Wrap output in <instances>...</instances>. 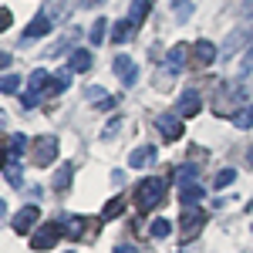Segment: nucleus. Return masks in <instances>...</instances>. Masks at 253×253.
<instances>
[{
  "instance_id": "nucleus-1",
  "label": "nucleus",
  "mask_w": 253,
  "mask_h": 253,
  "mask_svg": "<svg viewBox=\"0 0 253 253\" xmlns=\"http://www.w3.org/2000/svg\"><path fill=\"white\" fill-rule=\"evenodd\" d=\"M166 179L162 175H149V179H142L138 182V189H135V206H138V213H152L159 203L166 199Z\"/></svg>"
},
{
  "instance_id": "nucleus-2",
  "label": "nucleus",
  "mask_w": 253,
  "mask_h": 253,
  "mask_svg": "<svg viewBox=\"0 0 253 253\" xmlns=\"http://www.w3.org/2000/svg\"><path fill=\"white\" fill-rule=\"evenodd\" d=\"M54 159H58V138L54 135H38L31 142V162H34V166L44 169V166H51Z\"/></svg>"
},
{
  "instance_id": "nucleus-3",
  "label": "nucleus",
  "mask_w": 253,
  "mask_h": 253,
  "mask_svg": "<svg viewBox=\"0 0 253 253\" xmlns=\"http://www.w3.org/2000/svg\"><path fill=\"white\" fill-rule=\"evenodd\" d=\"M64 236L58 223H41L38 230L31 233V250H51V247H58V240Z\"/></svg>"
},
{
  "instance_id": "nucleus-4",
  "label": "nucleus",
  "mask_w": 253,
  "mask_h": 253,
  "mask_svg": "<svg viewBox=\"0 0 253 253\" xmlns=\"http://www.w3.org/2000/svg\"><path fill=\"white\" fill-rule=\"evenodd\" d=\"M203 226H206V213H203L199 206H189V210L182 213V219H179V236H182V240H193Z\"/></svg>"
},
{
  "instance_id": "nucleus-5",
  "label": "nucleus",
  "mask_w": 253,
  "mask_h": 253,
  "mask_svg": "<svg viewBox=\"0 0 253 253\" xmlns=\"http://www.w3.org/2000/svg\"><path fill=\"white\" fill-rule=\"evenodd\" d=\"M51 10H54V7H44L38 17L24 27V38H20V44H31V41H38V38H44V34H51Z\"/></svg>"
},
{
  "instance_id": "nucleus-6",
  "label": "nucleus",
  "mask_w": 253,
  "mask_h": 253,
  "mask_svg": "<svg viewBox=\"0 0 253 253\" xmlns=\"http://www.w3.org/2000/svg\"><path fill=\"white\" fill-rule=\"evenodd\" d=\"M216 58H219V47H216L213 41L199 38V41L193 44V61H189V64H193V68H210Z\"/></svg>"
},
{
  "instance_id": "nucleus-7",
  "label": "nucleus",
  "mask_w": 253,
  "mask_h": 253,
  "mask_svg": "<svg viewBox=\"0 0 253 253\" xmlns=\"http://www.w3.org/2000/svg\"><path fill=\"white\" fill-rule=\"evenodd\" d=\"M38 223H41V210L38 206H24L17 216H14V233H20V236H27V233H34L38 230Z\"/></svg>"
},
{
  "instance_id": "nucleus-8",
  "label": "nucleus",
  "mask_w": 253,
  "mask_h": 253,
  "mask_svg": "<svg viewBox=\"0 0 253 253\" xmlns=\"http://www.w3.org/2000/svg\"><path fill=\"white\" fill-rule=\"evenodd\" d=\"M189 61H193V47L189 44H175L172 51L166 54V68H169V75H179Z\"/></svg>"
},
{
  "instance_id": "nucleus-9",
  "label": "nucleus",
  "mask_w": 253,
  "mask_h": 253,
  "mask_svg": "<svg viewBox=\"0 0 253 253\" xmlns=\"http://www.w3.org/2000/svg\"><path fill=\"white\" fill-rule=\"evenodd\" d=\"M156 128L166 142H179V138H182V118L179 115H162L156 122Z\"/></svg>"
},
{
  "instance_id": "nucleus-10",
  "label": "nucleus",
  "mask_w": 253,
  "mask_h": 253,
  "mask_svg": "<svg viewBox=\"0 0 253 253\" xmlns=\"http://www.w3.org/2000/svg\"><path fill=\"white\" fill-rule=\"evenodd\" d=\"M199 112H203V98H199V91H186V95L179 98V108H175L179 118H196Z\"/></svg>"
},
{
  "instance_id": "nucleus-11",
  "label": "nucleus",
  "mask_w": 253,
  "mask_h": 253,
  "mask_svg": "<svg viewBox=\"0 0 253 253\" xmlns=\"http://www.w3.org/2000/svg\"><path fill=\"white\" fill-rule=\"evenodd\" d=\"M112 71H115V75H118L122 81H125V84H135V78H138L135 61L128 58V54H118V58L112 61Z\"/></svg>"
},
{
  "instance_id": "nucleus-12",
  "label": "nucleus",
  "mask_w": 253,
  "mask_h": 253,
  "mask_svg": "<svg viewBox=\"0 0 253 253\" xmlns=\"http://www.w3.org/2000/svg\"><path fill=\"white\" fill-rule=\"evenodd\" d=\"M138 31V24H132V20H118V24H112V41L115 44H125V41H132Z\"/></svg>"
},
{
  "instance_id": "nucleus-13",
  "label": "nucleus",
  "mask_w": 253,
  "mask_h": 253,
  "mask_svg": "<svg viewBox=\"0 0 253 253\" xmlns=\"http://www.w3.org/2000/svg\"><path fill=\"white\" fill-rule=\"evenodd\" d=\"M156 162V145H138L135 152L128 156V166H135V169H142V166H152Z\"/></svg>"
},
{
  "instance_id": "nucleus-14",
  "label": "nucleus",
  "mask_w": 253,
  "mask_h": 253,
  "mask_svg": "<svg viewBox=\"0 0 253 253\" xmlns=\"http://www.w3.org/2000/svg\"><path fill=\"white\" fill-rule=\"evenodd\" d=\"M44 88H51V75H47V71H34V75H31V84H27V95H34L41 101V95H44Z\"/></svg>"
},
{
  "instance_id": "nucleus-15",
  "label": "nucleus",
  "mask_w": 253,
  "mask_h": 253,
  "mask_svg": "<svg viewBox=\"0 0 253 253\" xmlns=\"http://www.w3.org/2000/svg\"><path fill=\"white\" fill-rule=\"evenodd\" d=\"M91 51H84V47H75V51H71V58H68V68H71V71H88V68H91Z\"/></svg>"
},
{
  "instance_id": "nucleus-16",
  "label": "nucleus",
  "mask_w": 253,
  "mask_h": 253,
  "mask_svg": "<svg viewBox=\"0 0 253 253\" xmlns=\"http://www.w3.org/2000/svg\"><path fill=\"white\" fill-rule=\"evenodd\" d=\"M199 199H203V186L193 182V186H182V193H179V203L189 210V206H199Z\"/></svg>"
},
{
  "instance_id": "nucleus-17",
  "label": "nucleus",
  "mask_w": 253,
  "mask_h": 253,
  "mask_svg": "<svg viewBox=\"0 0 253 253\" xmlns=\"http://www.w3.org/2000/svg\"><path fill=\"white\" fill-rule=\"evenodd\" d=\"M149 7H152V0H132V7H128V20H132V24H145Z\"/></svg>"
},
{
  "instance_id": "nucleus-18",
  "label": "nucleus",
  "mask_w": 253,
  "mask_h": 253,
  "mask_svg": "<svg viewBox=\"0 0 253 253\" xmlns=\"http://www.w3.org/2000/svg\"><path fill=\"white\" fill-rule=\"evenodd\" d=\"M84 95H88V101H91V105H98V108H112V105H115L112 98L105 95V88H98V84H91Z\"/></svg>"
},
{
  "instance_id": "nucleus-19",
  "label": "nucleus",
  "mask_w": 253,
  "mask_h": 253,
  "mask_svg": "<svg viewBox=\"0 0 253 253\" xmlns=\"http://www.w3.org/2000/svg\"><path fill=\"white\" fill-rule=\"evenodd\" d=\"M68 84H71V68H64V71H54V75H51V91H58V95H61Z\"/></svg>"
},
{
  "instance_id": "nucleus-20",
  "label": "nucleus",
  "mask_w": 253,
  "mask_h": 253,
  "mask_svg": "<svg viewBox=\"0 0 253 253\" xmlns=\"http://www.w3.org/2000/svg\"><path fill=\"white\" fill-rule=\"evenodd\" d=\"M71 175H75V169L64 162V166H58V172H54V189H68L71 186Z\"/></svg>"
},
{
  "instance_id": "nucleus-21",
  "label": "nucleus",
  "mask_w": 253,
  "mask_h": 253,
  "mask_svg": "<svg viewBox=\"0 0 253 253\" xmlns=\"http://www.w3.org/2000/svg\"><path fill=\"white\" fill-rule=\"evenodd\" d=\"M122 210H125V199H122V196H112V199L105 203V210H101V216H105V219H115V216L122 213Z\"/></svg>"
},
{
  "instance_id": "nucleus-22",
  "label": "nucleus",
  "mask_w": 253,
  "mask_h": 253,
  "mask_svg": "<svg viewBox=\"0 0 253 253\" xmlns=\"http://www.w3.org/2000/svg\"><path fill=\"white\" fill-rule=\"evenodd\" d=\"M149 233L156 236V240H162V236L172 233V223L166 219V216H159V219H152V226H149Z\"/></svg>"
},
{
  "instance_id": "nucleus-23",
  "label": "nucleus",
  "mask_w": 253,
  "mask_h": 253,
  "mask_svg": "<svg viewBox=\"0 0 253 253\" xmlns=\"http://www.w3.org/2000/svg\"><path fill=\"white\" fill-rule=\"evenodd\" d=\"M20 78L17 75H0V95H17Z\"/></svg>"
},
{
  "instance_id": "nucleus-24",
  "label": "nucleus",
  "mask_w": 253,
  "mask_h": 253,
  "mask_svg": "<svg viewBox=\"0 0 253 253\" xmlns=\"http://www.w3.org/2000/svg\"><path fill=\"white\" fill-rule=\"evenodd\" d=\"M233 122H236V128H250V125H253V101L247 105V108H240V112H236Z\"/></svg>"
},
{
  "instance_id": "nucleus-25",
  "label": "nucleus",
  "mask_w": 253,
  "mask_h": 253,
  "mask_svg": "<svg viewBox=\"0 0 253 253\" xmlns=\"http://www.w3.org/2000/svg\"><path fill=\"white\" fill-rule=\"evenodd\" d=\"M7 152H10V156H24V152H27V138L24 135H10L7 138Z\"/></svg>"
},
{
  "instance_id": "nucleus-26",
  "label": "nucleus",
  "mask_w": 253,
  "mask_h": 253,
  "mask_svg": "<svg viewBox=\"0 0 253 253\" xmlns=\"http://www.w3.org/2000/svg\"><path fill=\"white\" fill-rule=\"evenodd\" d=\"M3 175H7V182H10V186H20V182H24V175H20V166L14 162V159L3 166Z\"/></svg>"
},
{
  "instance_id": "nucleus-27",
  "label": "nucleus",
  "mask_w": 253,
  "mask_h": 253,
  "mask_svg": "<svg viewBox=\"0 0 253 253\" xmlns=\"http://www.w3.org/2000/svg\"><path fill=\"white\" fill-rule=\"evenodd\" d=\"M105 31H108V20L98 17L95 24H91V44H105Z\"/></svg>"
},
{
  "instance_id": "nucleus-28",
  "label": "nucleus",
  "mask_w": 253,
  "mask_h": 253,
  "mask_svg": "<svg viewBox=\"0 0 253 253\" xmlns=\"http://www.w3.org/2000/svg\"><path fill=\"white\" fill-rule=\"evenodd\" d=\"M233 179H236L233 169H223V172H216V189H226V186H230Z\"/></svg>"
},
{
  "instance_id": "nucleus-29",
  "label": "nucleus",
  "mask_w": 253,
  "mask_h": 253,
  "mask_svg": "<svg viewBox=\"0 0 253 253\" xmlns=\"http://www.w3.org/2000/svg\"><path fill=\"white\" fill-rule=\"evenodd\" d=\"M175 179H179V182H182V186H193L196 182V169H189V166H182V169H175Z\"/></svg>"
},
{
  "instance_id": "nucleus-30",
  "label": "nucleus",
  "mask_w": 253,
  "mask_h": 253,
  "mask_svg": "<svg viewBox=\"0 0 253 253\" xmlns=\"http://www.w3.org/2000/svg\"><path fill=\"white\" fill-rule=\"evenodd\" d=\"M10 24H14V14H10V7H0V34H3Z\"/></svg>"
},
{
  "instance_id": "nucleus-31",
  "label": "nucleus",
  "mask_w": 253,
  "mask_h": 253,
  "mask_svg": "<svg viewBox=\"0 0 253 253\" xmlns=\"http://www.w3.org/2000/svg\"><path fill=\"white\" fill-rule=\"evenodd\" d=\"M20 105H24V108H34V105H38V98H34V95H20Z\"/></svg>"
},
{
  "instance_id": "nucleus-32",
  "label": "nucleus",
  "mask_w": 253,
  "mask_h": 253,
  "mask_svg": "<svg viewBox=\"0 0 253 253\" xmlns=\"http://www.w3.org/2000/svg\"><path fill=\"white\" fill-rule=\"evenodd\" d=\"M7 159H10V152L3 149V142H0V172H3V166H7Z\"/></svg>"
},
{
  "instance_id": "nucleus-33",
  "label": "nucleus",
  "mask_w": 253,
  "mask_h": 253,
  "mask_svg": "<svg viewBox=\"0 0 253 253\" xmlns=\"http://www.w3.org/2000/svg\"><path fill=\"white\" fill-rule=\"evenodd\" d=\"M3 68H10V54H7V51H0V71H3Z\"/></svg>"
},
{
  "instance_id": "nucleus-34",
  "label": "nucleus",
  "mask_w": 253,
  "mask_h": 253,
  "mask_svg": "<svg viewBox=\"0 0 253 253\" xmlns=\"http://www.w3.org/2000/svg\"><path fill=\"white\" fill-rule=\"evenodd\" d=\"M112 253H138V250H135V247H128V243H122V247H115Z\"/></svg>"
},
{
  "instance_id": "nucleus-35",
  "label": "nucleus",
  "mask_w": 253,
  "mask_h": 253,
  "mask_svg": "<svg viewBox=\"0 0 253 253\" xmlns=\"http://www.w3.org/2000/svg\"><path fill=\"white\" fill-rule=\"evenodd\" d=\"M84 7H98V3H105V0H81Z\"/></svg>"
},
{
  "instance_id": "nucleus-36",
  "label": "nucleus",
  "mask_w": 253,
  "mask_h": 253,
  "mask_svg": "<svg viewBox=\"0 0 253 253\" xmlns=\"http://www.w3.org/2000/svg\"><path fill=\"white\" fill-rule=\"evenodd\" d=\"M247 166L253 169V145H250V152H247Z\"/></svg>"
},
{
  "instance_id": "nucleus-37",
  "label": "nucleus",
  "mask_w": 253,
  "mask_h": 253,
  "mask_svg": "<svg viewBox=\"0 0 253 253\" xmlns=\"http://www.w3.org/2000/svg\"><path fill=\"white\" fill-rule=\"evenodd\" d=\"M3 213H7V203H3V199H0V219H3Z\"/></svg>"
},
{
  "instance_id": "nucleus-38",
  "label": "nucleus",
  "mask_w": 253,
  "mask_h": 253,
  "mask_svg": "<svg viewBox=\"0 0 253 253\" xmlns=\"http://www.w3.org/2000/svg\"><path fill=\"white\" fill-rule=\"evenodd\" d=\"M172 3H175V7H182V3H186V0H172Z\"/></svg>"
}]
</instances>
